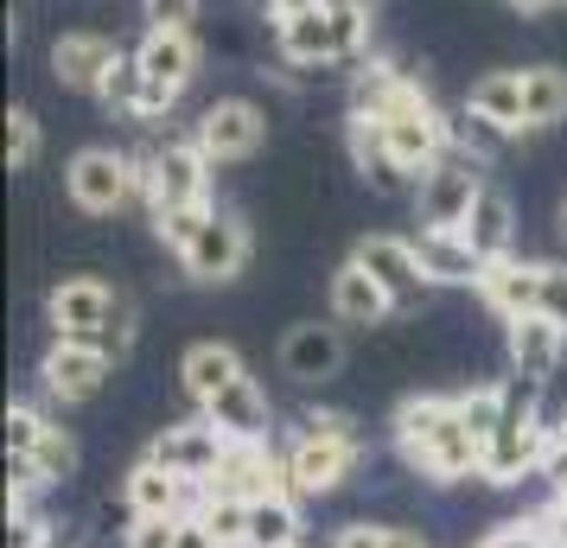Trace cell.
Instances as JSON below:
<instances>
[{
    "label": "cell",
    "instance_id": "cell-36",
    "mask_svg": "<svg viewBox=\"0 0 567 548\" xmlns=\"http://www.w3.org/2000/svg\"><path fill=\"white\" fill-rule=\"evenodd\" d=\"M39 147H45V141H39V122H32L27 108H13V115H7V166H13V173L32 166Z\"/></svg>",
    "mask_w": 567,
    "mask_h": 548
},
{
    "label": "cell",
    "instance_id": "cell-51",
    "mask_svg": "<svg viewBox=\"0 0 567 548\" xmlns=\"http://www.w3.org/2000/svg\"><path fill=\"white\" fill-rule=\"evenodd\" d=\"M293 548H307V542H293Z\"/></svg>",
    "mask_w": 567,
    "mask_h": 548
},
{
    "label": "cell",
    "instance_id": "cell-22",
    "mask_svg": "<svg viewBox=\"0 0 567 548\" xmlns=\"http://www.w3.org/2000/svg\"><path fill=\"white\" fill-rule=\"evenodd\" d=\"M338 370H344V332L338 325L307 319V325H293L281 339V376H293V383H332Z\"/></svg>",
    "mask_w": 567,
    "mask_h": 548
},
{
    "label": "cell",
    "instance_id": "cell-42",
    "mask_svg": "<svg viewBox=\"0 0 567 548\" xmlns=\"http://www.w3.org/2000/svg\"><path fill=\"white\" fill-rule=\"evenodd\" d=\"M536 313H548V319L567 325V268L561 261H542V307Z\"/></svg>",
    "mask_w": 567,
    "mask_h": 548
},
{
    "label": "cell",
    "instance_id": "cell-21",
    "mask_svg": "<svg viewBox=\"0 0 567 548\" xmlns=\"http://www.w3.org/2000/svg\"><path fill=\"white\" fill-rule=\"evenodd\" d=\"M115 39H103V32H58L52 45V77L64 83V90H78V96H103V77L115 71Z\"/></svg>",
    "mask_w": 567,
    "mask_h": 548
},
{
    "label": "cell",
    "instance_id": "cell-15",
    "mask_svg": "<svg viewBox=\"0 0 567 548\" xmlns=\"http://www.w3.org/2000/svg\"><path fill=\"white\" fill-rule=\"evenodd\" d=\"M205 492L256 504V497L293 492V485H287V459H281V453H275L268 441H230V453H224V466L210 472V485H205Z\"/></svg>",
    "mask_w": 567,
    "mask_h": 548
},
{
    "label": "cell",
    "instance_id": "cell-39",
    "mask_svg": "<svg viewBox=\"0 0 567 548\" xmlns=\"http://www.w3.org/2000/svg\"><path fill=\"white\" fill-rule=\"evenodd\" d=\"M45 536H52V523L39 510H7V548H45Z\"/></svg>",
    "mask_w": 567,
    "mask_h": 548
},
{
    "label": "cell",
    "instance_id": "cell-34",
    "mask_svg": "<svg viewBox=\"0 0 567 548\" xmlns=\"http://www.w3.org/2000/svg\"><path fill=\"white\" fill-rule=\"evenodd\" d=\"M511 141H516V134L497 128V122H491V115H478V108H465L460 122H453V147H460V154H472V159H497Z\"/></svg>",
    "mask_w": 567,
    "mask_h": 548
},
{
    "label": "cell",
    "instance_id": "cell-9",
    "mask_svg": "<svg viewBox=\"0 0 567 548\" xmlns=\"http://www.w3.org/2000/svg\"><path fill=\"white\" fill-rule=\"evenodd\" d=\"M115 307H122V293L96 281V275H71V281H58L52 300H45V319H52V339H90V344H109L115 332ZM115 351V344H109Z\"/></svg>",
    "mask_w": 567,
    "mask_h": 548
},
{
    "label": "cell",
    "instance_id": "cell-20",
    "mask_svg": "<svg viewBox=\"0 0 567 548\" xmlns=\"http://www.w3.org/2000/svg\"><path fill=\"white\" fill-rule=\"evenodd\" d=\"M478 300H485L497 319H523L542 307V261H523V256H497L478 268Z\"/></svg>",
    "mask_w": 567,
    "mask_h": 548
},
{
    "label": "cell",
    "instance_id": "cell-5",
    "mask_svg": "<svg viewBox=\"0 0 567 548\" xmlns=\"http://www.w3.org/2000/svg\"><path fill=\"white\" fill-rule=\"evenodd\" d=\"M64 192L71 205L90 210V217H115V210L147 192V159L115 154V147H83L71 166H64Z\"/></svg>",
    "mask_w": 567,
    "mask_h": 548
},
{
    "label": "cell",
    "instance_id": "cell-28",
    "mask_svg": "<svg viewBox=\"0 0 567 548\" xmlns=\"http://www.w3.org/2000/svg\"><path fill=\"white\" fill-rule=\"evenodd\" d=\"M555 122H567V71H555V64H529L523 71V128H555Z\"/></svg>",
    "mask_w": 567,
    "mask_h": 548
},
{
    "label": "cell",
    "instance_id": "cell-3",
    "mask_svg": "<svg viewBox=\"0 0 567 548\" xmlns=\"http://www.w3.org/2000/svg\"><path fill=\"white\" fill-rule=\"evenodd\" d=\"M377 128H383V147L389 159L402 166V179H421L427 166H440V159L453 154V122H446V108L421 90V83H402L395 96H389L383 115H370Z\"/></svg>",
    "mask_w": 567,
    "mask_h": 548
},
{
    "label": "cell",
    "instance_id": "cell-43",
    "mask_svg": "<svg viewBox=\"0 0 567 548\" xmlns=\"http://www.w3.org/2000/svg\"><path fill=\"white\" fill-rule=\"evenodd\" d=\"M542 478H548V492H567V434L555 427V441L542 453Z\"/></svg>",
    "mask_w": 567,
    "mask_h": 548
},
{
    "label": "cell",
    "instance_id": "cell-8",
    "mask_svg": "<svg viewBox=\"0 0 567 548\" xmlns=\"http://www.w3.org/2000/svg\"><path fill=\"white\" fill-rule=\"evenodd\" d=\"M485 159L472 154H453L440 159V166H427L421 179H414V205H421V224H434V230H460L465 217H472V205H478V192H485V173H478Z\"/></svg>",
    "mask_w": 567,
    "mask_h": 548
},
{
    "label": "cell",
    "instance_id": "cell-4",
    "mask_svg": "<svg viewBox=\"0 0 567 548\" xmlns=\"http://www.w3.org/2000/svg\"><path fill=\"white\" fill-rule=\"evenodd\" d=\"M536 390L542 383H523V376L504 383V415H497V427H491L485 466H478L485 485H516V478L542 472V453H548V441H555V427L536 415Z\"/></svg>",
    "mask_w": 567,
    "mask_h": 548
},
{
    "label": "cell",
    "instance_id": "cell-48",
    "mask_svg": "<svg viewBox=\"0 0 567 548\" xmlns=\"http://www.w3.org/2000/svg\"><path fill=\"white\" fill-rule=\"evenodd\" d=\"M555 427H561V434H567V409H561V421H555Z\"/></svg>",
    "mask_w": 567,
    "mask_h": 548
},
{
    "label": "cell",
    "instance_id": "cell-16",
    "mask_svg": "<svg viewBox=\"0 0 567 548\" xmlns=\"http://www.w3.org/2000/svg\"><path fill=\"white\" fill-rule=\"evenodd\" d=\"M134 58H141V71H147V90H159L166 103H179L185 90L198 83V64H205L198 32H159V27H147V39L134 45Z\"/></svg>",
    "mask_w": 567,
    "mask_h": 548
},
{
    "label": "cell",
    "instance_id": "cell-2",
    "mask_svg": "<svg viewBox=\"0 0 567 548\" xmlns=\"http://www.w3.org/2000/svg\"><path fill=\"white\" fill-rule=\"evenodd\" d=\"M370 0H319L307 13H293L275 27V52L300 71H319V64H363L370 52Z\"/></svg>",
    "mask_w": 567,
    "mask_h": 548
},
{
    "label": "cell",
    "instance_id": "cell-11",
    "mask_svg": "<svg viewBox=\"0 0 567 548\" xmlns=\"http://www.w3.org/2000/svg\"><path fill=\"white\" fill-rule=\"evenodd\" d=\"M224 453H230V434H224V427H217L210 415L173 421V427H166V434H154V446H147V459H159L166 472L192 478L198 492L210 485V472L224 466Z\"/></svg>",
    "mask_w": 567,
    "mask_h": 548
},
{
    "label": "cell",
    "instance_id": "cell-1",
    "mask_svg": "<svg viewBox=\"0 0 567 548\" xmlns=\"http://www.w3.org/2000/svg\"><path fill=\"white\" fill-rule=\"evenodd\" d=\"M389 434H395L402 466L434 478V485L478 478V466H485V441L460 415V395H409V402H395Z\"/></svg>",
    "mask_w": 567,
    "mask_h": 548
},
{
    "label": "cell",
    "instance_id": "cell-30",
    "mask_svg": "<svg viewBox=\"0 0 567 548\" xmlns=\"http://www.w3.org/2000/svg\"><path fill=\"white\" fill-rule=\"evenodd\" d=\"M300 542V497L275 492L249 504V548H293Z\"/></svg>",
    "mask_w": 567,
    "mask_h": 548
},
{
    "label": "cell",
    "instance_id": "cell-32",
    "mask_svg": "<svg viewBox=\"0 0 567 548\" xmlns=\"http://www.w3.org/2000/svg\"><path fill=\"white\" fill-rule=\"evenodd\" d=\"M198 517H205V529L217 536V548H249V504H243V497L205 492L198 497Z\"/></svg>",
    "mask_w": 567,
    "mask_h": 548
},
{
    "label": "cell",
    "instance_id": "cell-31",
    "mask_svg": "<svg viewBox=\"0 0 567 548\" xmlns=\"http://www.w3.org/2000/svg\"><path fill=\"white\" fill-rule=\"evenodd\" d=\"M402 83H409V77H402L389 58H363L358 71H351V115H383L389 96H395Z\"/></svg>",
    "mask_w": 567,
    "mask_h": 548
},
{
    "label": "cell",
    "instance_id": "cell-14",
    "mask_svg": "<svg viewBox=\"0 0 567 548\" xmlns=\"http://www.w3.org/2000/svg\"><path fill=\"white\" fill-rule=\"evenodd\" d=\"M351 261H363V268L377 275V288H383L389 300H395V313L421 307V293L434 288V281H427V268H421V256H414L409 236H389V230L363 236L358 249H351Z\"/></svg>",
    "mask_w": 567,
    "mask_h": 548
},
{
    "label": "cell",
    "instance_id": "cell-12",
    "mask_svg": "<svg viewBox=\"0 0 567 548\" xmlns=\"http://www.w3.org/2000/svg\"><path fill=\"white\" fill-rule=\"evenodd\" d=\"M192 141L205 147L210 166H236V159H249L268 141V115L256 103H243V96H224V103H210L192 122Z\"/></svg>",
    "mask_w": 567,
    "mask_h": 548
},
{
    "label": "cell",
    "instance_id": "cell-40",
    "mask_svg": "<svg viewBox=\"0 0 567 548\" xmlns=\"http://www.w3.org/2000/svg\"><path fill=\"white\" fill-rule=\"evenodd\" d=\"M529 529H536L548 548H567V504H561V497L536 504V510H529Z\"/></svg>",
    "mask_w": 567,
    "mask_h": 548
},
{
    "label": "cell",
    "instance_id": "cell-46",
    "mask_svg": "<svg viewBox=\"0 0 567 548\" xmlns=\"http://www.w3.org/2000/svg\"><path fill=\"white\" fill-rule=\"evenodd\" d=\"M511 7H523V13H548V7H567V0H511Z\"/></svg>",
    "mask_w": 567,
    "mask_h": 548
},
{
    "label": "cell",
    "instance_id": "cell-17",
    "mask_svg": "<svg viewBox=\"0 0 567 548\" xmlns=\"http://www.w3.org/2000/svg\"><path fill=\"white\" fill-rule=\"evenodd\" d=\"M7 453H27V459H39L52 485H58V478H71V466H78V446H71V434H64L52 415H39L32 402H13V409H7Z\"/></svg>",
    "mask_w": 567,
    "mask_h": 548
},
{
    "label": "cell",
    "instance_id": "cell-27",
    "mask_svg": "<svg viewBox=\"0 0 567 548\" xmlns=\"http://www.w3.org/2000/svg\"><path fill=\"white\" fill-rule=\"evenodd\" d=\"M243 358H236L230 344H217V339H198L192 344V351H185L179 358V376H185V395H192V402H198V409H205L210 395L217 390H230L236 376H243Z\"/></svg>",
    "mask_w": 567,
    "mask_h": 548
},
{
    "label": "cell",
    "instance_id": "cell-6",
    "mask_svg": "<svg viewBox=\"0 0 567 548\" xmlns=\"http://www.w3.org/2000/svg\"><path fill=\"white\" fill-rule=\"evenodd\" d=\"M147 210L159 217H179V210H205L210 205V159L205 147L185 134V141H159L147 154Z\"/></svg>",
    "mask_w": 567,
    "mask_h": 548
},
{
    "label": "cell",
    "instance_id": "cell-10",
    "mask_svg": "<svg viewBox=\"0 0 567 548\" xmlns=\"http://www.w3.org/2000/svg\"><path fill=\"white\" fill-rule=\"evenodd\" d=\"M179 268L192 281H205V288L236 281V275L249 268V224H243L236 210H210L205 224H198V236L179 249Z\"/></svg>",
    "mask_w": 567,
    "mask_h": 548
},
{
    "label": "cell",
    "instance_id": "cell-13",
    "mask_svg": "<svg viewBox=\"0 0 567 548\" xmlns=\"http://www.w3.org/2000/svg\"><path fill=\"white\" fill-rule=\"evenodd\" d=\"M109 370H115V351L90 339H52L45 358H39V376H45L52 402H90L109 383Z\"/></svg>",
    "mask_w": 567,
    "mask_h": 548
},
{
    "label": "cell",
    "instance_id": "cell-37",
    "mask_svg": "<svg viewBox=\"0 0 567 548\" xmlns=\"http://www.w3.org/2000/svg\"><path fill=\"white\" fill-rule=\"evenodd\" d=\"M141 7H147V27L192 32V27H198V7H205V0H141Z\"/></svg>",
    "mask_w": 567,
    "mask_h": 548
},
{
    "label": "cell",
    "instance_id": "cell-33",
    "mask_svg": "<svg viewBox=\"0 0 567 548\" xmlns=\"http://www.w3.org/2000/svg\"><path fill=\"white\" fill-rule=\"evenodd\" d=\"M141 96H147V71H141V58L134 52H122L115 58V71L103 77V96H96V103H103L109 115H134Z\"/></svg>",
    "mask_w": 567,
    "mask_h": 548
},
{
    "label": "cell",
    "instance_id": "cell-49",
    "mask_svg": "<svg viewBox=\"0 0 567 548\" xmlns=\"http://www.w3.org/2000/svg\"><path fill=\"white\" fill-rule=\"evenodd\" d=\"M561 236H567V205H561Z\"/></svg>",
    "mask_w": 567,
    "mask_h": 548
},
{
    "label": "cell",
    "instance_id": "cell-24",
    "mask_svg": "<svg viewBox=\"0 0 567 548\" xmlns=\"http://www.w3.org/2000/svg\"><path fill=\"white\" fill-rule=\"evenodd\" d=\"M326 300H332V325H383V319L395 313V300L377 288V275H370L363 261H344V268H338Z\"/></svg>",
    "mask_w": 567,
    "mask_h": 548
},
{
    "label": "cell",
    "instance_id": "cell-47",
    "mask_svg": "<svg viewBox=\"0 0 567 548\" xmlns=\"http://www.w3.org/2000/svg\"><path fill=\"white\" fill-rule=\"evenodd\" d=\"M45 548H78V536H58V529H52V536H45Z\"/></svg>",
    "mask_w": 567,
    "mask_h": 548
},
{
    "label": "cell",
    "instance_id": "cell-50",
    "mask_svg": "<svg viewBox=\"0 0 567 548\" xmlns=\"http://www.w3.org/2000/svg\"><path fill=\"white\" fill-rule=\"evenodd\" d=\"M548 497H561V504H567V492H548Z\"/></svg>",
    "mask_w": 567,
    "mask_h": 548
},
{
    "label": "cell",
    "instance_id": "cell-23",
    "mask_svg": "<svg viewBox=\"0 0 567 548\" xmlns=\"http://www.w3.org/2000/svg\"><path fill=\"white\" fill-rule=\"evenodd\" d=\"M198 415H210L217 427H224V434H230V441H268V434H275V409H268V390H261L249 370L236 376L230 390L210 395Z\"/></svg>",
    "mask_w": 567,
    "mask_h": 548
},
{
    "label": "cell",
    "instance_id": "cell-18",
    "mask_svg": "<svg viewBox=\"0 0 567 548\" xmlns=\"http://www.w3.org/2000/svg\"><path fill=\"white\" fill-rule=\"evenodd\" d=\"M198 485L179 478V472H166L159 459H134L128 478H122V504H128V517H185V510H198Z\"/></svg>",
    "mask_w": 567,
    "mask_h": 548
},
{
    "label": "cell",
    "instance_id": "cell-26",
    "mask_svg": "<svg viewBox=\"0 0 567 548\" xmlns=\"http://www.w3.org/2000/svg\"><path fill=\"white\" fill-rule=\"evenodd\" d=\"M460 230H465V242H472L485 261L516 256V210H511V198H504L497 185H485V192H478V205H472V217H465Z\"/></svg>",
    "mask_w": 567,
    "mask_h": 548
},
{
    "label": "cell",
    "instance_id": "cell-38",
    "mask_svg": "<svg viewBox=\"0 0 567 548\" xmlns=\"http://www.w3.org/2000/svg\"><path fill=\"white\" fill-rule=\"evenodd\" d=\"M173 523L179 517H128L122 548H173Z\"/></svg>",
    "mask_w": 567,
    "mask_h": 548
},
{
    "label": "cell",
    "instance_id": "cell-7",
    "mask_svg": "<svg viewBox=\"0 0 567 548\" xmlns=\"http://www.w3.org/2000/svg\"><path fill=\"white\" fill-rule=\"evenodd\" d=\"M281 459H287V485L293 497H332L363 459V441H332V434H312V427H287L281 441Z\"/></svg>",
    "mask_w": 567,
    "mask_h": 548
},
{
    "label": "cell",
    "instance_id": "cell-41",
    "mask_svg": "<svg viewBox=\"0 0 567 548\" xmlns=\"http://www.w3.org/2000/svg\"><path fill=\"white\" fill-rule=\"evenodd\" d=\"M472 548H548V542L529 529V517H516V523H497V529H485Z\"/></svg>",
    "mask_w": 567,
    "mask_h": 548
},
{
    "label": "cell",
    "instance_id": "cell-25",
    "mask_svg": "<svg viewBox=\"0 0 567 548\" xmlns=\"http://www.w3.org/2000/svg\"><path fill=\"white\" fill-rule=\"evenodd\" d=\"M414 256H421V268H427V281H446V288H472L478 268H485V256L465 242V230H434V224H421Z\"/></svg>",
    "mask_w": 567,
    "mask_h": 548
},
{
    "label": "cell",
    "instance_id": "cell-19",
    "mask_svg": "<svg viewBox=\"0 0 567 548\" xmlns=\"http://www.w3.org/2000/svg\"><path fill=\"white\" fill-rule=\"evenodd\" d=\"M504 339H511V370L523 383H548L567 358V325L548 313H523V319H504Z\"/></svg>",
    "mask_w": 567,
    "mask_h": 548
},
{
    "label": "cell",
    "instance_id": "cell-44",
    "mask_svg": "<svg viewBox=\"0 0 567 548\" xmlns=\"http://www.w3.org/2000/svg\"><path fill=\"white\" fill-rule=\"evenodd\" d=\"M173 548H217V536L205 529V517H198V510H185V517L173 523Z\"/></svg>",
    "mask_w": 567,
    "mask_h": 548
},
{
    "label": "cell",
    "instance_id": "cell-45",
    "mask_svg": "<svg viewBox=\"0 0 567 548\" xmlns=\"http://www.w3.org/2000/svg\"><path fill=\"white\" fill-rule=\"evenodd\" d=\"M307 7H319V0H268V20L281 27V20H293V13H307Z\"/></svg>",
    "mask_w": 567,
    "mask_h": 548
},
{
    "label": "cell",
    "instance_id": "cell-35",
    "mask_svg": "<svg viewBox=\"0 0 567 548\" xmlns=\"http://www.w3.org/2000/svg\"><path fill=\"white\" fill-rule=\"evenodd\" d=\"M332 548H427L414 529H389V523H344Z\"/></svg>",
    "mask_w": 567,
    "mask_h": 548
},
{
    "label": "cell",
    "instance_id": "cell-29",
    "mask_svg": "<svg viewBox=\"0 0 567 548\" xmlns=\"http://www.w3.org/2000/svg\"><path fill=\"white\" fill-rule=\"evenodd\" d=\"M465 108L491 115L497 128H511V134H529L523 128V71H491V77H478L472 96H465Z\"/></svg>",
    "mask_w": 567,
    "mask_h": 548
}]
</instances>
